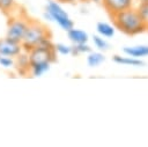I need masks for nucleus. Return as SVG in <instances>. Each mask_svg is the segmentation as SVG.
<instances>
[{"label": "nucleus", "mask_w": 148, "mask_h": 147, "mask_svg": "<svg viewBox=\"0 0 148 147\" xmlns=\"http://www.w3.org/2000/svg\"><path fill=\"white\" fill-rule=\"evenodd\" d=\"M114 27L128 36H134L147 30L146 24L142 22L136 8L128 7L113 15H111Z\"/></svg>", "instance_id": "nucleus-1"}, {"label": "nucleus", "mask_w": 148, "mask_h": 147, "mask_svg": "<svg viewBox=\"0 0 148 147\" xmlns=\"http://www.w3.org/2000/svg\"><path fill=\"white\" fill-rule=\"evenodd\" d=\"M49 37H50V31L46 28V25H44L43 23L38 21L30 20L28 28L25 30V34L21 42L23 51L29 52L31 49L39 45L43 39L49 38Z\"/></svg>", "instance_id": "nucleus-2"}, {"label": "nucleus", "mask_w": 148, "mask_h": 147, "mask_svg": "<svg viewBox=\"0 0 148 147\" xmlns=\"http://www.w3.org/2000/svg\"><path fill=\"white\" fill-rule=\"evenodd\" d=\"M29 22H30V19L22 16L20 14L10 16V19L8 21L6 38H8L13 42H16V43H21L22 38L25 34V30L28 28Z\"/></svg>", "instance_id": "nucleus-3"}, {"label": "nucleus", "mask_w": 148, "mask_h": 147, "mask_svg": "<svg viewBox=\"0 0 148 147\" xmlns=\"http://www.w3.org/2000/svg\"><path fill=\"white\" fill-rule=\"evenodd\" d=\"M46 13L50 17V21L57 22L65 31H68L74 27V22L58 2L50 0L46 6Z\"/></svg>", "instance_id": "nucleus-4"}, {"label": "nucleus", "mask_w": 148, "mask_h": 147, "mask_svg": "<svg viewBox=\"0 0 148 147\" xmlns=\"http://www.w3.org/2000/svg\"><path fill=\"white\" fill-rule=\"evenodd\" d=\"M22 51H23V47H22L21 43L13 42L8 38L0 39V56L15 58Z\"/></svg>", "instance_id": "nucleus-5"}, {"label": "nucleus", "mask_w": 148, "mask_h": 147, "mask_svg": "<svg viewBox=\"0 0 148 147\" xmlns=\"http://www.w3.org/2000/svg\"><path fill=\"white\" fill-rule=\"evenodd\" d=\"M104 9L109 13V15H113L123 9L132 7L133 0H101Z\"/></svg>", "instance_id": "nucleus-6"}, {"label": "nucleus", "mask_w": 148, "mask_h": 147, "mask_svg": "<svg viewBox=\"0 0 148 147\" xmlns=\"http://www.w3.org/2000/svg\"><path fill=\"white\" fill-rule=\"evenodd\" d=\"M67 36H68L69 41L73 42L74 44L87 43L88 39H89V36H88V34L86 31H83L81 29H75L74 27L67 31Z\"/></svg>", "instance_id": "nucleus-7"}, {"label": "nucleus", "mask_w": 148, "mask_h": 147, "mask_svg": "<svg viewBox=\"0 0 148 147\" xmlns=\"http://www.w3.org/2000/svg\"><path fill=\"white\" fill-rule=\"evenodd\" d=\"M16 58V67L18 71V74L21 75H25L28 72H30L29 68V57H28V52L24 51V53H20L18 56L15 57Z\"/></svg>", "instance_id": "nucleus-8"}, {"label": "nucleus", "mask_w": 148, "mask_h": 147, "mask_svg": "<svg viewBox=\"0 0 148 147\" xmlns=\"http://www.w3.org/2000/svg\"><path fill=\"white\" fill-rule=\"evenodd\" d=\"M124 52L133 58L147 57L148 56V45H138V46H126L124 47Z\"/></svg>", "instance_id": "nucleus-9"}, {"label": "nucleus", "mask_w": 148, "mask_h": 147, "mask_svg": "<svg viewBox=\"0 0 148 147\" xmlns=\"http://www.w3.org/2000/svg\"><path fill=\"white\" fill-rule=\"evenodd\" d=\"M113 61L117 64H121V65H130V66H143L145 63L141 61L138 58H133V57H121V56H113Z\"/></svg>", "instance_id": "nucleus-10"}, {"label": "nucleus", "mask_w": 148, "mask_h": 147, "mask_svg": "<svg viewBox=\"0 0 148 147\" xmlns=\"http://www.w3.org/2000/svg\"><path fill=\"white\" fill-rule=\"evenodd\" d=\"M96 30L102 37L110 38L114 35V28L106 22H98L96 25Z\"/></svg>", "instance_id": "nucleus-11"}, {"label": "nucleus", "mask_w": 148, "mask_h": 147, "mask_svg": "<svg viewBox=\"0 0 148 147\" xmlns=\"http://www.w3.org/2000/svg\"><path fill=\"white\" fill-rule=\"evenodd\" d=\"M104 60H105V57L101 52H92V51H90L88 57H87V64L90 67H97L102 63H104Z\"/></svg>", "instance_id": "nucleus-12"}, {"label": "nucleus", "mask_w": 148, "mask_h": 147, "mask_svg": "<svg viewBox=\"0 0 148 147\" xmlns=\"http://www.w3.org/2000/svg\"><path fill=\"white\" fill-rule=\"evenodd\" d=\"M50 65H51L50 63H40V64L31 65V66H29L30 73L32 74V76H40L50 69Z\"/></svg>", "instance_id": "nucleus-13"}, {"label": "nucleus", "mask_w": 148, "mask_h": 147, "mask_svg": "<svg viewBox=\"0 0 148 147\" xmlns=\"http://www.w3.org/2000/svg\"><path fill=\"white\" fill-rule=\"evenodd\" d=\"M17 7L15 0H0V10L8 16L13 15V12Z\"/></svg>", "instance_id": "nucleus-14"}, {"label": "nucleus", "mask_w": 148, "mask_h": 147, "mask_svg": "<svg viewBox=\"0 0 148 147\" xmlns=\"http://www.w3.org/2000/svg\"><path fill=\"white\" fill-rule=\"evenodd\" d=\"M136 10H138L142 22L146 24V27L148 29V2H140Z\"/></svg>", "instance_id": "nucleus-15"}, {"label": "nucleus", "mask_w": 148, "mask_h": 147, "mask_svg": "<svg viewBox=\"0 0 148 147\" xmlns=\"http://www.w3.org/2000/svg\"><path fill=\"white\" fill-rule=\"evenodd\" d=\"M91 51V47L87 44V43H80V44H74V46H72V54L77 56L81 53H89Z\"/></svg>", "instance_id": "nucleus-16"}, {"label": "nucleus", "mask_w": 148, "mask_h": 147, "mask_svg": "<svg viewBox=\"0 0 148 147\" xmlns=\"http://www.w3.org/2000/svg\"><path fill=\"white\" fill-rule=\"evenodd\" d=\"M92 41H94V44H95V46L97 47V49H99V50H106L108 49V46H109V44L106 43V41L102 37V36H94L92 37Z\"/></svg>", "instance_id": "nucleus-17"}, {"label": "nucleus", "mask_w": 148, "mask_h": 147, "mask_svg": "<svg viewBox=\"0 0 148 147\" xmlns=\"http://www.w3.org/2000/svg\"><path fill=\"white\" fill-rule=\"evenodd\" d=\"M54 49L58 53L62 54V56H66V54H69L72 52V46H68L66 44H62V43H58L54 45Z\"/></svg>", "instance_id": "nucleus-18"}, {"label": "nucleus", "mask_w": 148, "mask_h": 147, "mask_svg": "<svg viewBox=\"0 0 148 147\" xmlns=\"http://www.w3.org/2000/svg\"><path fill=\"white\" fill-rule=\"evenodd\" d=\"M0 65L5 68H8V67H12L15 65V61L13 60V58L10 57H3V56H0Z\"/></svg>", "instance_id": "nucleus-19"}, {"label": "nucleus", "mask_w": 148, "mask_h": 147, "mask_svg": "<svg viewBox=\"0 0 148 147\" xmlns=\"http://www.w3.org/2000/svg\"><path fill=\"white\" fill-rule=\"evenodd\" d=\"M61 1H65V2H76L79 0H61Z\"/></svg>", "instance_id": "nucleus-20"}, {"label": "nucleus", "mask_w": 148, "mask_h": 147, "mask_svg": "<svg viewBox=\"0 0 148 147\" xmlns=\"http://www.w3.org/2000/svg\"><path fill=\"white\" fill-rule=\"evenodd\" d=\"M139 2H148V0H139Z\"/></svg>", "instance_id": "nucleus-21"}, {"label": "nucleus", "mask_w": 148, "mask_h": 147, "mask_svg": "<svg viewBox=\"0 0 148 147\" xmlns=\"http://www.w3.org/2000/svg\"><path fill=\"white\" fill-rule=\"evenodd\" d=\"M92 1H95V2H99L101 0H92Z\"/></svg>", "instance_id": "nucleus-22"}]
</instances>
